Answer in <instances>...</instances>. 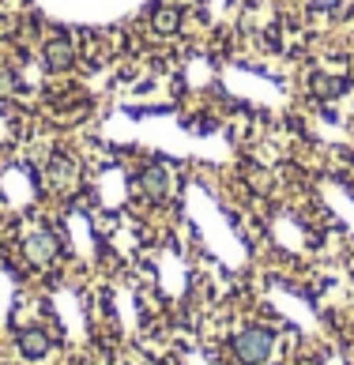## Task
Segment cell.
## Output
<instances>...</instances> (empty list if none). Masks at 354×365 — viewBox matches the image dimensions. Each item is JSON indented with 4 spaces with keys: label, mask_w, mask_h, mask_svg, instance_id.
Masks as SVG:
<instances>
[{
    "label": "cell",
    "mask_w": 354,
    "mask_h": 365,
    "mask_svg": "<svg viewBox=\"0 0 354 365\" xmlns=\"http://www.w3.org/2000/svg\"><path fill=\"white\" fill-rule=\"evenodd\" d=\"M253 339H241V354H245V361H261V354H264V346H268V335L264 331H249Z\"/></svg>",
    "instance_id": "obj_1"
}]
</instances>
